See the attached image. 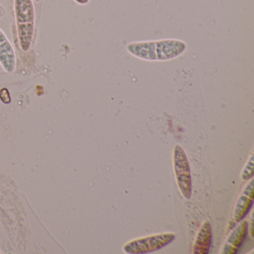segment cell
Segmentation results:
<instances>
[{
	"label": "cell",
	"mask_w": 254,
	"mask_h": 254,
	"mask_svg": "<svg viewBox=\"0 0 254 254\" xmlns=\"http://www.w3.org/2000/svg\"><path fill=\"white\" fill-rule=\"evenodd\" d=\"M186 50L185 43L178 40H163L156 42H141L139 58L148 61H166L181 56Z\"/></svg>",
	"instance_id": "cell-1"
},
{
	"label": "cell",
	"mask_w": 254,
	"mask_h": 254,
	"mask_svg": "<svg viewBox=\"0 0 254 254\" xmlns=\"http://www.w3.org/2000/svg\"><path fill=\"white\" fill-rule=\"evenodd\" d=\"M176 238L173 233H162L139 238L127 242L123 247L126 254H142L159 251L172 243Z\"/></svg>",
	"instance_id": "cell-2"
},
{
	"label": "cell",
	"mask_w": 254,
	"mask_h": 254,
	"mask_svg": "<svg viewBox=\"0 0 254 254\" xmlns=\"http://www.w3.org/2000/svg\"><path fill=\"white\" fill-rule=\"evenodd\" d=\"M173 163L178 188L182 195L187 200H190L192 190L191 171L187 154L181 145H175L174 148Z\"/></svg>",
	"instance_id": "cell-3"
},
{
	"label": "cell",
	"mask_w": 254,
	"mask_h": 254,
	"mask_svg": "<svg viewBox=\"0 0 254 254\" xmlns=\"http://www.w3.org/2000/svg\"><path fill=\"white\" fill-rule=\"evenodd\" d=\"M249 230V222L242 219L238 222L237 225L233 229L231 233L224 242L221 250V254H236L243 245Z\"/></svg>",
	"instance_id": "cell-4"
},
{
	"label": "cell",
	"mask_w": 254,
	"mask_h": 254,
	"mask_svg": "<svg viewBox=\"0 0 254 254\" xmlns=\"http://www.w3.org/2000/svg\"><path fill=\"white\" fill-rule=\"evenodd\" d=\"M254 180L251 178V181L245 186L235 205L233 210V220L235 222L242 221L249 213L254 204Z\"/></svg>",
	"instance_id": "cell-5"
},
{
	"label": "cell",
	"mask_w": 254,
	"mask_h": 254,
	"mask_svg": "<svg viewBox=\"0 0 254 254\" xmlns=\"http://www.w3.org/2000/svg\"><path fill=\"white\" fill-rule=\"evenodd\" d=\"M212 242V226L209 221H205L199 229L193 246V254H208Z\"/></svg>",
	"instance_id": "cell-6"
},
{
	"label": "cell",
	"mask_w": 254,
	"mask_h": 254,
	"mask_svg": "<svg viewBox=\"0 0 254 254\" xmlns=\"http://www.w3.org/2000/svg\"><path fill=\"white\" fill-rule=\"evenodd\" d=\"M33 0H14V11L17 24L35 23Z\"/></svg>",
	"instance_id": "cell-7"
},
{
	"label": "cell",
	"mask_w": 254,
	"mask_h": 254,
	"mask_svg": "<svg viewBox=\"0 0 254 254\" xmlns=\"http://www.w3.org/2000/svg\"><path fill=\"white\" fill-rule=\"evenodd\" d=\"M0 64L10 73L15 70L17 58L14 48L8 41L0 44Z\"/></svg>",
	"instance_id": "cell-8"
},
{
	"label": "cell",
	"mask_w": 254,
	"mask_h": 254,
	"mask_svg": "<svg viewBox=\"0 0 254 254\" xmlns=\"http://www.w3.org/2000/svg\"><path fill=\"white\" fill-rule=\"evenodd\" d=\"M17 29L20 49L23 52L29 51L35 35V23L17 24Z\"/></svg>",
	"instance_id": "cell-9"
},
{
	"label": "cell",
	"mask_w": 254,
	"mask_h": 254,
	"mask_svg": "<svg viewBox=\"0 0 254 254\" xmlns=\"http://www.w3.org/2000/svg\"><path fill=\"white\" fill-rule=\"evenodd\" d=\"M254 154L251 153V157L248 159L246 165L244 167L241 174V179L242 181H249L254 178Z\"/></svg>",
	"instance_id": "cell-10"
},
{
	"label": "cell",
	"mask_w": 254,
	"mask_h": 254,
	"mask_svg": "<svg viewBox=\"0 0 254 254\" xmlns=\"http://www.w3.org/2000/svg\"><path fill=\"white\" fill-rule=\"evenodd\" d=\"M6 41H8L6 35H5V33L0 29V44H2V43Z\"/></svg>",
	"instance_id": "cell-11"
},
{
	"label": "cell",
	"mask_w": 254,
	"mask_h": 254,
	"mask_svg": "<svg viewBox=\"0 0 254 254\" xmlns=\"http://www.w3.org/2000/svg\"><path fill=\"white\" fill-rule=\"evenodd\" d=\"M5 14H6V11H5V8H4L3 5L0 4V19L5 17Z\"/></svg>",
	"instance_id": "cell-12"
},
{
	"label": "cell",
	"mask_w": 254,
	"mask_h": 254,
	"mask_svg": "<svg viewBox=\"0 0 254 254\" xmlns=\"http://www.w3.org/2000/svg\"><path fill=\"white\" fill-rule=\"evenodd\" d=\"M74 1L78 5H84L88 4L90 0H74Z\"/></svg>",
	"instance_id": "cell-13"
},
{
	"label": "cell",
	"mask_w": 254,
	"mask_h": 254,
	"mask_svg": "<svg viewBox=\"0 0 254 254\" xmlns=\"http://www.w3.org/2000/svg\"><path fill=\"white\" fill-rule=\"evenodd\" d=\"M33 1H35V2H41V0H33Z\"/></svg>",
	"instance_id": "cell-14"
}]
</instances>
